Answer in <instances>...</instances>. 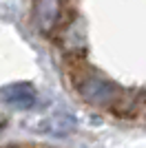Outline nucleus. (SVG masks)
Returning a JSON list of instances; mask_svg holds the SVG:
<instances>
[{"label": "nucleus", "mask_w": 146, "mask_h": 148, "mask_svg": "<svg viewBox=\"0 0 146 148\" xmlns=\"http://www.w3.org/2000/svg\"><path fill=\"white\" fill-rule=\"evenodd\" d=\"M0 95L5 102H9L11 106H18V108H27L36 102V91L29 84H9L0 91Z\"/></svg>", "instance_id": "1"}]
</instances>
